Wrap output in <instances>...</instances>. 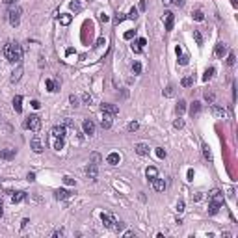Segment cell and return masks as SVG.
<instances>
[{
	"mask_svg": "<svg viewBox=\"0 0 238 238\" xmlns=\"http://www.w3.org/2000/svg\"><path fill=\"white\" fill-rule=\"evenodd\" d=\"M4 56L11 63H20V60H23V49H20L19 43H8L4 47Z\"/></svg>",
	"mask_w": 238,
	"mask_h": 238,
	"instance_id": "6da1fadb",
	"label": "cell"
},
{
	"mask_svg": "<svg viewBox=\"0 0 238 238\" xmlns=\"http://www.w3.org/2000/svg\"><path fill=\"white\" fill-rule=\"evenodd\" d=\"M24 127H26V128H30V130H34V132H37L39 128H41V117H39L37 114H32L30 117H26Z\"/></svg>",
	"mask_w": 238,
	"mask_h": 238,
	"instance_id": "7a4b0ae2",
	"label": "cell"
},
{
	"mask_svg": "<svg viewBox=\"0 0 238 238\" xmlns=\"http://www.w3.org/2000/svg\"><path fill=\"white\" fill-rule=\"evenodd\" d=\"M20 8H13V9H9V24L11 26H19L20 23Z\"/></svg>",
	"mask_w": 238,
	"mask_h": 238,
	"instance_id": "3957f363",
	"label": "cell"
},
{
	"mask_svg": "<svg viewBox=\"0 0 238 238\" xmlns=\"http://www.w3.org/2000/svg\"><path fill=\"white\" fill-rule=\"evenodd\" d=\"M101 110H102V114H110L112 117L119 114V108L115 104H110V102H102L101 104Z\"/></svg>",
	"mask_w": 238,
	"mask_h": 238,
	"instance_id": "277c9868",
	"label": "cell"
},
{
	"mask_svg": "<svg viewBox=\"0 0 238 238\" xmlns=\"http://www.w3.org/2000/svg\"><path fill=\"white\" fill-rule=\"evenodd\" d=\"M65 132H67V128L63 127V125H56V127H52L50 136L52 138H65Z\"/></svg>",
	"mask_w": 238,
	"mask_h": 238,
	"instance_id": "5b68a950",
	"label": "cell"
},
{
	"mask_svg": "<svg viewBox=\"0 0 238 238\" xmlns=\"http://www.w3.org/2000/svg\"><path fill=\"white\" fill-rule=\"evenodd\" d=\"M82 128H84V132L88 134V136H93V134H95V123L91 121V119H84Z\"/></svg>",
	"mask_w": 238,
	"mask_h": 238,
	"instance_id": "8992f818",
	"label": "cell"
},
{
	"mask_svg": "<svg viewBox=\"0 0 238 238\" xmlns=\"http://www.w3.org/2000/svg\"><path fill=\"white\" fill-rule=\"evenodd\" d=\"M101 220H102L104 227H108V229H114L115 223H117V220L114 218V216H110V214H102V216H101Z\"/></svg>",
	"mask_w": 238,
	"mask_h": 238,
	"instance_id": "52a82bcc",
	"label": "cell"
},
{
	"mask_svg": "<svg viewBox=\"0 0 238 238\" xmlns=\"http://www.w3.org/2000/svg\"><path fill=\"white\" fill-rule=\"evenodd\" d=\"M30 147L34 149V153H43V143H41V139H39V136H36V138H32V142H30Z\"/></svg>",
	"mask_w": 238,
	"mask_h": 238,
	"instance_id": "ba28073f",
	"label": "cell"
},
{
	"mask_svg": "<svg viewBox=\"0 0 238 238\" xmlns=\"http://www.w3.org/2000/svg\"><path fill=\"white\" fill-rule=\"evenodd\" d=\"M151 182H153V188H155L156 192H164V190H166V186H168V184H166V180H164V179H158V177H156V179H153Z\"/></svg>",
	"mask_w": 238,
	"mask_h": 238,
	"instance_id": "9c48e42d",
	"label": "cell"
},
{
	"mask_svg": "<svg viewBox=\"0 0 238 238\" xmlns=\"http://www.w3.org/2000/svg\"><path fill=\"white\" fill-rule=\"evenodd\" d=\"M134 151H136L139 156H147V155H149V145H147V143H136Z\"/></svg>",
	"mask_w": 238,
	"mask_h": 238,
	"instance_id": "30bf717a",
	"label": "cell"
},
{
	"mask_svg": "<svg viewBox=\"0 0 238 238\" xmlns=\"http://www.w3.org/2000/svg\"><path fill=\"white\" fill-rule=\"evenodd\" d=\"M119 160H121L119 153H110V155L106 156V164H110V166H117V164H119Z\"/></svg>",
	"mask_w": 238,
	"mask_h": 238,
	"instance_id": "8fae6325",
	"label": "cell"
},
{
	"mask_svg": "<svg viewBox=\"0 0 238 238\" xmlns=\"http://www.w3.org/2000/svg\"><path fill=\"white\" fill-rule=\"evenodd\" d=\"M164 17H166V30H168V32H171V30H173V23H175V17H173V13H171V11H166V13H164Z\"/></svg>",
	"mask_w": 238,
	"mask_h": 238,
	"instance_id": "7c38bea8",
	"label": "cell"
},
{
	"mask_svg": "<svg viewBox=\"0 0 238 238\" xmlns=\"http://www.w3.org/2000/svg\"><path fill=\"white\" fill-rule=\"evenodd\" d=\"M199 112H201V102H199V101H193V102L190 104V115L196 117V115H199Z\"/></svg>",
	"mask_w": 238,
	"mask_h": 238,
	"instance_id": "4fadbf2b",
	"label": "cell"
},
{
	"mask_svg": "<svg viewBox=\"0 0 238 238\" xmlns=\"http://www.w3.org/2000/svg\"><path fill=\"white\" fill-rule=\"evenodd\" d=\"M69 196H71V192H69V190H63V188H61V190H56V192H54V197H56L58 201H63V199H67Z\"/></svg>",
	"mask_w": 238,
	"mask_h": 238,
	"instance_id": "5bb4252c",
	"label": "cell"
},
{
	"mask_svg": "<svg viewBox=\"0 0 238 238\" xmlns=\"http://www.w3.org/2000/svg\"><path fill=\"white\" fill-rule=\"evenodd\" d=\"M225 54H227V45L221 41V43H218V45H216V56H218V58H223Z\"/></svg>",
	"mask_w": 238,
	"mask_h": 238,
	"instance_id": "9a60e30c",
	"label": "cell"
},
{
	"mask_svg": "<svg viewBox=\"0 0 238 238\" xmlns=\"http://www.w3.org/2000/svg\"><path fill=\"white\" fill-rule=\"evenodd\" d=\"M145 177H147L149 180H153V179H156V177H158V169H156L155 166H149V168L145 169Z\"/></svg>",
	"mask_w": 238,
	"mask_h": 238,
	"instance_id": "2e32d148",
	"label": "cell"
},
{
	"mask_svg": "<svg viewBox=\"0 0 238 238\" xmlns=\"http://www.w3.org/2000/svg\"><path fill=\"white\" fill-rule=\"evenodd\" d=\"M212 114H214V117H218V119H225L227 117V112L223 110L221 106H214L212 108Z\"/></svg>",
	"mask_w": 238,
	"mask_h": 238,
	"instance_id": "e0dca14e",
	"label": "cell"
},
{
	"mask_svg": "<svg viewBox=\"0 0 238 238\" xmlns=\"http://www.w3.org/2000/svg\"><path fill=\"white\" fill-rule=\"evenodd\" d=\"M15 153H17L15 149H6V151H2V153H0V160H11V158L15 156Z\"/></svg>",
	"mask_w": 238,
	"mask_h": 238,
	"instance_id": "ac0fdd59",
	"label": "cell"
},
{
	"mask_svg": "<svg viewBox=\"0 0 238 238\" xmlns=\"http://www.w3.org/2000/svg\"><path fill=\"white\" fill-rule=\"evenodd\" d=\"M20 102H23V97H20V95H15V99H13V110H15L17 114L23 112V104H20Z\"/></svg>",
	"mask_w": 238,
	"mask_h": 238,
	"instance_id": "d6986e66",
	"label": "cell"
},
{
	"mask_svg": "<svg viewBox=\"0 0 238 238\" xmlns=\"http://www.w3.org/2000/svg\"><path fill=\"white\" fill-rule=\"evenodd\" d=\"M24 197H26L24 192H11V203H20L24 201Z\"/></svg>",
	"mask_w": 238,
	"mask_h": 238,
	"instance_id": "ffe728a7",
	"label": "cell"
},
{
	"mask_svg": "<svg viewBox=\"0 0 238 238\" xmlns=\"http://www.w3.org/2000/svg\"><path fill=\"white\" fill-rule=\"evenodd\" d=\"M86 173H88V177H89V179H95V177H97V173H99V169H97V164H89L88 168H86Z\"/></svg>",
	"mask_w": 238,
	"mask_h": 238,
	"instance_id": "44dd1931",
	"label": "cell"
},
{
	"mask_svg": "<svg viewBox=\"0 0 238 238\" xmlns=\"http://www.w3.org/2000/svg\"><path fill=\"white\" fill-rule=\"evenodd\" d=\"M101 127H102V128H110V127H112V115H110V114H104V115H102Z\"/></svg>",
	"mask_w": 238,
	"mask_h": 238,
	"instance_id": "7402d4cb",
	"label": "cell"
},
{
	"mask_svg": "<svg viewBox=\"0 0 238 238\" xmlns=\"http://www.w3.org/2000/svg\"><path fill=\"white\" fill-rule=\"evenodd\" d=\"M20 74H23V67L19 65V67L11 73V78H9V80H11V84H15V82H19V80H20Z\"/></svg>",
	"mask_w": 238,
	"mask_h": 238,
	"instance_id": "603a6c76",
	"label": "cell"
},
{
	"mask_svg": "<svg viewBox=\"0 0 238 238\" xmlns=\"http://www.w3.org/2000/svg\"><path fill=\"white\" fill-rule=\"evenodd\" d=\"M184 110H186V101L184 99H179V104L175 106V112L179 115H182V114H184Z\"/></svg>",
	"mask_w": 238,
	"mask_h": 238,
	"instance_id": "cb8c5ba5",
	"label": "cell"
},
{
	"mask_svg": "<svg viewBox=\"0 0 238 238\" xmlns=\"http://www.w3.org/2000/svg\"><path fill=\"white\" fill-rule=\"evenodd\" d=\"M71 20H73V17H71L69 13H61V15H60V23H61L63 26H67V24H71Z\"/></svg>",
	"mask_w": 238,
	"mask_h": 238,
	"instance_id": "d4e9b609",
	"label": "cell"
},
{
	"mask_svg": "<svg viewBox=\"0 0 238 238\" xmlns=\"http://www.w3.org/2000/svg\"><path fill=\"white\" fill-rule=\"evenodd\" d=\"M47 89H49V91H58V89H60V82L47 80Z\"/></svg>",
	"mask_w": 238,
	"mask_h": 238,
	"instance_id": "484cf974",
	"label": "cell"
},
{
	"mask_svg": "<svg viewBox=\"0 0 238 238\" xmlns=\"http://www.w3.org/2000/svg\"><path fill=\"white\" fill-rule=\"evenodd\" d=\"M69 8H71V11H74V13H78L80 9H82V4L78 2V0H73V2L69 4Z\"/></svg>",
	"mask_w": 238,
	"mask_h": 238,
	"instance_id": "4316f807",
	"label": "cell"
},
{
	"mask_svg": "<svg viewBox=\"0 0 238 238\" xmlns=\"http://www.w3.org/2000/svg\"><path fill=\"white\" fill-rule=\"evenodd\" d=\"M214 73H216V69H214V67H208L207 71H205V74H203V80H205V82L210 80V78L214 77Z\"/></svg>",
	"mask_w": 238,
	"mask_h": 238,
	"instance_id": "83f0119b",
	"label": "cell"
},
{
	"mask_svg": "<svg viewBox=\"0 0 238 238\" xmlns=\"http://www.w3.org/2000/svg\"><path fill=\"white\" fill-rule=\"evenodd\" d=\"M192 15H193V19H196L197 23H203V20H205V13L201 11V9H196V11H193Z\"/></svg>",
	"mask_w": 238,
	"mask_h": 238,
	"instance_id": "f1b7e54d",
	"label": "cell"
},
{
	"mask_svg": "<svg viewBox=\"0 0 238 238\" xmlns=\"http://www.w3.org/2000/svg\"><path fill=\"white\" fill-rule=\"evenodd\" d=\"M180 84L184 86V88H192V86H193V77H184L180 80Z\"/></svg>",
	"mask_w": 238,
	"mask_h": 238,
	"instance_id": "f546056e",
	"label": "cell"
},
{
	"mask_svg": "<svg viewBox=\"0 0 238 238\" xmlns=\"http://www.w3.org/2000/svg\"><path fill=\"white\" fill-rule=\"evenodd\" d=\"M138 128H139V123H138V121H130V123L127 125V130H128V132H136Z\"/></svg>",
	"mask_w": 238,
	"mask_h": 238,
	"instance_id": "4dcf8cb0",
	"label": "cell"
},
{
	"mask_svg": "<svg viewBox=\"0 0 238 238\" xmlns=\"http://www.w3.org/2000/svg\"><path fill=\"white\" fill-rule=\"evenodd\" d=\"M234 63H236V56H234V52H229V56H227V65L233 67Z\"/></svg>",
	"mask_w": 238,
	"mask_h": 238,
	"instance_id": "1f68e13d",
	"label": "cell"
},
{
	"mask_svg": "<svg viewBox=\"0 0 238 238\" xmlns=\"http://www.w3.org/2000/svg\"><path fill=\"white\" fill-rule=\"evenodd\" d=\"M203 155H205V158H207V160H212V153H210V149H208L207 143H203Z\"/></svg>",
	"mask_w": 238,
	"mask_h": 238,
	"instance_id": "d6a6232c",
	"label": "cell"
},
{
	"mask_svg": "<svg viewBox=\"0 0 238 238\" xmlns=\"http://www.w3.org/2000/svg\"><path fill=\"white\" fill-rule=\"evenodd\" d=\"M54 149L56 151L63 149V138H54Z\"/></svg>",
	"mask_w": 238,
	"mask_h": 238,
	"instance_id": "836d02e7",
	"label": "cell"
},
{
	"mask_svg": "<svg viewBox=\"0 0 238 238\" xmlns=\"http://www.w3.org/2000/svg\"><path fill=\"white\" fill-rule=\"evenodd\" d=\"M82 102H84V104H91V102H93V97H91L89 93H82Z\"/></svg>",
	"mask_w": 238,
	"mask_h": 238,
	"instance_id": "e575fe53",
	"label": "cell"
},
{
	"mask_svg": "<svg viewBox=\"0 0 238 238\" xmlns=\"http://www.w3.org/2000/svg\"><path fill=\"white\" fill-rule=\"evenodd\" d=\"M193 39H196V43H197V45H199V47L203 45V36L199 34V32H197V30H193Z\"/></svg>",
	"mask_w": 238,
	"mask_h": 238,
	"instance_id": "d590c367",
	"label": "cell"
},
{
	"mask_svg": "<svg viewBox=\"0 0 238 238\" xmlns=\"http://www.w3.org/2000/svg\"><path fill=\"white\" fill-rule=\"evenodd\" d=\"M164 95H166V97H173V95H175V88H173V86L169 84L168 88L164 89Z\"/></svg>",
	"mask_w": 238,
	"mask_h": 238,
	"instance_id": "8d00e7d4",
	"label": "cell"
},
{
	"mask_svg": "<svg viewBox=\"0 0 238 238\" xmlns=\"http://www.w3.org/2000/svg\"><path fill=\"white\" fill-rule=\"evenodd\" d=\"M214 99H216V95L212 93V91H205V101H208L210 104L214 102Z\"/></svg>",
	"mask_w": 238,
	"mask_h": 238,
	"instance_id": "74e56055",
	"label": "cell"
},
{
	"mask_svg": "<svg viewBox=\"0 0 238 238\" xmlns=\"http://www.w3.org/2000/svg\"><path fill=\"white\" fill-rule=\"evenodd\" d=\"M132 71H134V74H139V73H142V63H139V61H134V63H132Z\"/></svg>",
	"mask_w": 238,
	"mask_h": 238,
	"instance_id": "f35d334b",
	"label": "cell"
},
{
	"mask_svg": "<svg viewBox=\"0 0 238 238\" xmlns=\"http://www.w3.org/2000/svg\"><path fill=\"white\" fill-rule=\"evenodd\" d=\"M188 56H186V54H179V63H180V65H188Z\"/></svg>",
	"mask_w": 238,
	"mask_h": 238,
	"instance_id": "ab89813d",
	"label": "cell"
},
{
	"mask_svg": "<svg viewBox=\"0 0 238 238\" xmlns=\"http://www.w3.org/2000/svg\"><path fill=\"white\" fill-rule=\"evenodd\" d=\"M69 102H71V106H74V108H77V106L80 104L78 97H74V95H69Z\"/></svg>",
	"mask_w": 238,
	"mask_h": 238,
	"instance_id": "60d3db41",
	"label": "cell"
},
{
	"mask_svg": "<svg viewBox=\"0 0 238 238\" xmlns=\"http://www.w3.org/2000/svg\"><path fill=\"white\" fill-rule=\"evenodd\" d=\"M123 20H125V15H123V13H117V15L114 17V24L117 26L119 23H123Z\"/></svg>",
	"mask_w": 238,
	"mask_h": 238,
	"instance_id": "b9f144b4",
	"label": "cell"
},
{
	"mask_svg": "<svg viewBox=\"0 0 238 238\" xmlns=\"http://www.w3.org/2000/svg\"><path fill=\"white\" fill-rule=\"evenodd\" d=\"M132 50H134L136 54H139V52H142V50H143V47H142V45H139V43L136 41V43H132Z\"/></svg>",
	"mask_w": 238,
	"mask_h": 238,
	"instance_id": "7bdbcfd3",
	"label": "cell"
},
{
	"mask_svg": "<svg viewBox=\"0 0 238 238\" xmlns=\"http://www.w3.org/2000/svg\"><path fill=\"white\" fill-rule=\"evenodd\" d=\"M173 127H175V128H182V127H184V121L179 117V119H175V121H173Z\"/></svg>",
	"mask_w": 238,
	"mask_h": 238,
	"instance_id": "ee69618b",
	"label": "cell"
},
{
	"mask_svg": "<svg viewBox=\"0 0 238 238\" xmlns=\"http://www.w3.org/2000/svg\"><path fill=\"white\" fill-rule=\"evenodd\" d=\"M156 156H158V158H166V149L158 147V149H156Z\"/></svg>",
	"mask_w": 238,
	"mask_h": 238,
	"instance_id": "f6af8a7d",
	"label": "cell"
},
{
	"mask_svg": "<svg viewBox=\"0 0 238 238\" xmlns=\"http://www.w3.org/2000/svg\"><path fill=\"white\" fill-rule=\"evenodd\" d=\"M63 182H65L67 186H74L77 182H74V179H71V177H63Z\"/></svg>",
	"mask_w": 238,
	"mask_h": 238,
	"instance_id": "bcb514c9",
	"label": "cell"
},
{
	"mask_svg": "<svg viewBox=\"0 0 238 238\" xmlns=\"http://www.w3.org/2000/svg\"><path fill=\"white\" fill-rule=\"evenodd\" d=\"M127 17H128V19H136V17H138V9H136V8H132L130 11H128V15H127Z\"/></svg>",
	"mask_w": 238,
	"mask_h": 238,
	"instance_id": "7dc6e473",
	"label": "cell"
},
{
	"mask_svg": "<svg viewBox=\"0 0 238 238\" xmlns=\"http://www.w3.org/2000/svg\"><path fill=\"white\" fill-rule=\"evenodd\" d=\"M177 212H179V214L184 212V201H179V203H177Z\"/></svg>",
	"mask_w": 238,
	"mask_h": 238,
	"instance_id": "c3c4849f",
	"label": "cell"
},
{
	"mask_svg": "<svg viewBox=\"0 0 238 238\" xmlns=\"http://www.w3.org/2000/svg\"><path fill=\"white\" fill-rule=\"evenodd\" d=\"M99 162H101V156L97 155V153H93L91 155V164H99Z\"/></svg>",
	"mask_w": 238,
	"mask_h": 238,
	"instance_id": "681fc988",
	"label": "cell"
},
{
	"mask_svg": "<svg viewBox=\"0 0 238 238\" xmlns=\"http://www.w3.org/2000/svg\"><path fill=\"white\" fill-rule=\"evenodd\" d=\"M134 34H136L134 30H128V32H125V36H123V37H125V39H132V37H134Z\"/></svg>",
	"mask_w": 238,
	"mask_h": 238,
	"instance_id": "f907efd6",
	"label": "cell"
},
{
	"mask_svg": "<svg viewBox=\"0 0 238 238\" xmlns=\"http://www.w3.org/2000/svg\"><path fill=\"white\" fill-rule=\"evenodd\" d=\"M99 20H101V23H108V20H110V17H108L106 13H101V15H99Z\"/></svg>",
	"mask_w": 238,
	"mask_h": 238,
	"instance_id": "816d5d0a",
	"label": "cell"
},
{
	"mask_svg": "<svg viewBox=\"0 0 238 238\" xmlns=\"http://www.w3.org/2000/svg\"><path fill=\"white\" fill-rule=\"evenodd\" d=\"M32 108H34V110H39V108H41V102H39V101H32Z\"/></svg>",
	"mask_w": 238,
	"mask_h": 238,
	"instance_id": "f5cc1de1",
	"label": "cell"
},
{
	"mask_svg": "<svg viewBox=\"0 0 238 238\" xmlns=\"http://www.w3.org/2000/svg\"><path fill=\"white\" fill-rule=\"evenodd\" d=\"M171 2L175 4L177 8H182V6H184V0H171Z\"/></svg>",
	"mask_w": 238,
	"mask_h": 238,
	"instance_id": "db71d44e",
	"label": "cell"
},
{
	"mask_svg": "<svg viewBox=\"0 0 238 238\" xmlns=\"http://www.w3.org/2000/svg\"><path fill=\"white\" fill-rule=\"evenodd\" d=\"M102 45H106V39L104 37H99V39H97V47H102Z\"/></svg>",
	"mask_w": 238,
	"mask_h": 238,
	"instance_id": "11a10c76",
	"label": "cell"
},
{
	"mask_svg": "<svg viewBox=\"0 0 238 238\" xmlns=\"http://www.w3.org/2000/svg\"><path fill=\"white\" fill-rule=\"evenodd\" d=\"M188 180H193V169L188 171Z\"/></svg>",
	"mask_w": 238,
	"mask_h": 238,
	"instance_id": "9f6ffc18",
	"label": "cell"
},
{
	"mask_svg": "<svg viewBox=\"0 0 238 238\" xmlns=\"http://www.w3.org/2000/svg\"><path fill=\"white\" fill-rule=\"evenodd\" d=\"M28 180H30V182L36 180V175H34V173H28Z\"/></svg>",
	"mask_w": 238,
	"mask_h": 238,
	"instance_id": "6f0895ef",
	"label": "cell"
},
{
	"mask_svg": "<svg viewBox=\"0 0 238 238\" xmlns=\"http://www.w3.org/2000/svg\"><path fill=\"white\" fill-rule=\"evenodd\" d=\"M54 236H63V229H60V231H56V233H54Z\"/></svg>",
	"mask_w": 238,
	"mask_h": 238,
	"instance_id": "680465c9",
	"label": "cell"
},
{
	"mask_svg": "<svg viewBox=\"0 0 238 238\" xmlns=\"http://www.w3.org/2000/svg\"><path fill=\"white\" fill-rule=\"evenodd\" d=\"M2 208H4V207H2V203H0V218H2V212H4Z\"/></svg>",
	"mask_w": 238,
	"mask_h": 238,
	"instance_id": "91938a15",
	"label": "cell"
},
{
	"mask_svg": "<svg viewBox=\"0 0 238 238\" xmlns=\"http://www.w3.org/2000/svg\"><path fill=\"white\" fill-rule=\"evenodd\" d=\"M4 2H6V4H13V2H15V0H4Z\"/></svg>",
	"mask_w": 238,
	"mask_h": 238,
	"instance_id": "94428289",
	"label": "cell"
},
{
	"mask_svg": "<svg viewBox=\"0 0 238 238\" xmlns=\"http://www.w3.org/2000/svg\"><path fill=\"white\" fill-rule=\"evenodd\" d=\"M162 2H164V4H171V0H162Z\"/></svg>",
	"mask_w": 238,
	"mask_h": 238,
	"instance_id": "6125c7cd",
	"label": "cell"
}]
</instances>
